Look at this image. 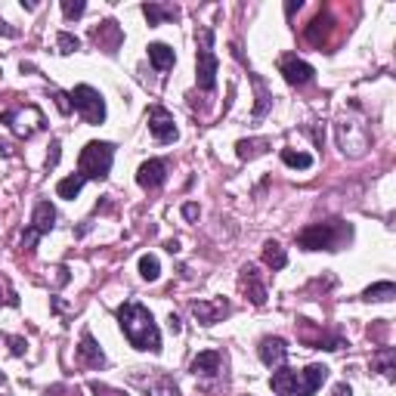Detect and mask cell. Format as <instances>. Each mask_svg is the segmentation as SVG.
I'll return each instance as SVG.
<instances>
[{
  "mask_svg": "<svg viewBox=\"0 0 396 396\" xmlns=\"http://www.w3.org/2000/svg\"><path fill=\"white\" fill-rule=\"evenodd\" d=\"M78 359H81L84 366H90V368H102L105 366V353L99 350V344L93 341V334H90V332L81 334V344H78Z\"/></svg>",
  "mask_w": 396,
  "mask_h": 396,
  "instance_id": "cell-14",
  "label": "cell"
},
{
  "mask_svg": "<svg viewBox=\"0 0 396 396\" xmlns=\"http://www.w3.org/2000/svg\"><path fill=\"white\" fill-rule=\"evenodd\" d=\"M149 130L152 136H155L158 143H174L177 136V124H174V115H170L168 109H161V105H155V109L149 111Z\"/></svg>",
  "mask_w": 396,
  "mask_h": 396,
  "instance_id": "cell-8",
  "label": "cell"
},
{
  "mask_svg": "<svg viewBox=\"0 0 396 396\" xmlns=\"http://www.w3.org/2000/svg\"><path fill=\"white\" fill-rule=\"evenodd\" d=\"M282 161H285L288 168H297V170L313 168V155H307V152H294V149H282Z\"/></svg>",
  "mask_w": 396,
  "mask_h": 396,
  "instance_id": "cell-26",
  "label": "cell"
},
{
  "mask_svg": "<svg viewBox=\"0 0 396 396\" xmlns=\"http://www.w3.org/2000/svg\"><path fill=\"white\" fill-rule=\"evenodd\" d=\"M332 396H353V390H350L347 384H338V387H334V393H332Z\"/></svg>",
  "mask_w": 396,
  "mask_h": 396,
  "instance_id": "cell-39",
  "label": "cell"
},
{
  "mask_svg": "<svg viewBox=\"0 0 396 396\" xmlns=\"http://www.w3.org/2000/svg\"><path fill=\"white\" fill-rule=\"evenodd\" d=\"M393 297H396L393 282H378V285H372V288L362 291V300H393Z\"/></svg>",
  "mask_w": 396,
  "mask_h": 396,
  "instance_id": "cell-25",
  "label": "cell"
},
{
  "mask_svg": "<svg viewBox=\"0 0 396 396\" xmlns=\"http://www.w3.org/2000/svg\"><path fill=\"white\" fill-rule=\"evenodd\" d=\"M0 384H3V375H0Z\"/></svg>",
  "mask_w": 396,
  "mask_h": 396,
  "instance_id": "cell-44",
  "label": "cell"
},
{
  "mask_svg": "<svg viewBox=\"0 0 396 396\" xmlns=\"http://www.w3.org/2000/svg\"><path fill=\"white\" fill-rule=\"evenodd\" d=\"M53 99H56V109L62 111V115H69L71 111V96L62 93V90H53Z\"/></svg>",
  "mask_w": 396,
  "mask_h": 396,
  "instance_id": "cell-32",
  "label": "cell"
},
{
  "mask_svg": "<svg viewBox=\"0 0 396 396\" xmlns=\"http://www.w3.org/2000/svg\"><path fill=\"white\" fill-rule=\"evenodd\" d=\"M149 62L155 65V71H168V69H174L177 56L168 44H149Z\"/></svg>",
  "mask_w": 396,
  "mask_h": 396,
  "instance_id": "cell-19",
  "label": "cell"
},
{
  "mask_svg": "<svg viewBox=\"0 0 396 396\" xmlns=\"http://www.w3.org/2000/svg\"><path fill=\"white\" fill-rule=\"evenodd\" d=\"M84 177L81 174H71V177H65V180H59L56 183V195L59 198H78L81 195V189H84Z\"/></svg>",
  "mask_w": 396,
  "mask_h": 396,
  "instance_id": "cell-24",
  "label": "cell"
},
{
  "mask_svg": "<svg viewBox=\"0 0 396 396\" xmlns=\"http://www.w3.org/2000/svg\"><path fill=\"white\" fill-rule=\"evenodd\" d=\"M0 294H3V288H0ZM0 303H3V297H0Z\"/></svg>",
  "mask_w": 396,
  "mask_h": 396,
  "instance_id": "cell-42",
  "label": "cell"
},
{
  "mask_svg": "<svg viewBox=\"0 0 396 396\" xmlns=\"http://www.w3.org/2000/svg\"><path fill=\"white\" fill-rule=\"evenodd\" d=\"M0 341H6V334H0Z\"/></svg>",
  "mask_w": 396,
  "mask_h": 396,
  "instance_id": "cell-43",
  "label": "cell"
},
{
  "mask_svg": "<svg viewBox=\"0 0 396 396\" xmlns=\"http://www.w3.org/2000/svg\"><path fill=\"white\" fill-rule=\"evenodd\" d=\"M198 50H195V81L201 90L217 87V71H220V59L214 53V28H198Z\"/></svg>",
  "mask_w": 396,
  "mask_h": 396,
  "instance_id": "cell-2",
  "label": "cell"
},
{
  "mask_svg": "<svg viewBox=\"0 0 396 396\" xmlns=\"http://www.w3.org/2000/svg\"><path fill=\"white\" fill-rule=\"evenodd\" d=\"M62 12H65V19H78L87 12V3L84 0H62Z\"/></svg>",
  "mask_w": 396,
  "mask_h": 396,
  "instance_id": "cell-30",
  "label": "cell"
},
{
  "mask_svg": "<svg viewBox=\"0 0 396 396\" xmlns=\"http://www.w3.org/2000/svg\"><path fill=\"white\" fill-rule=\"evenodd\" d=\"M168 322H170V332H180V328H183V325H180V319H177L174 313H170V319H168Z\"/></svg>",
  "mask_w": 396,
  "mask_h": 396,
  "instance_id": "cell-40",
  "label": "cell"
},
{
  "mask_svg": "<svg viewBox=\"0 0 396 396\" xmlns=\"http://www.w3.org/2000/svg\"><path fill=\"white\" fill-rule=\"evenodd\" d=\"M223 366V356L217 350H204L192 359V375H217Z\"/></svg>",
  "mask_w": 396,
  "mask_h": 396,
  "instance_id": "cell-18",
  "label": "cell"
},
{
  "mask_svg": "<svg viewBox=\"0 0 396 396\" xmlns=\"http://www.w3.org/2000/svg\"><path fill=\"white\" fill-rule=\"evenodd\" d=\"M267 149H269V140H263V136H257V140H239V143H235V155H239L242 161H251V158L263 155Z\"/></svg>",
  "mask_w": 396,
  "mask_h": 396,
  "instance_id": "cell-21",
  "label": "cell"
},
{
  "mask_svg": "<svg viewBox=\"0 0 396 396\" xmlns=\"http://www.w3.org/2000/svg\"><path fill=\"white\" fill-rule=\"evenodd\" d=\"M59 149H62V146H59V140H53L50 143V155H47V168H56V164H59Z\"/></svg>",
  "mask_w": 396,
  "mask_h": 396,
  "instance_id": "cell-35",
  "label": "cell"
},
{
  "mask_svg": "<svg viewBox=\"0 0 396 396\" xmlns=\"http://www.w3.org/2000/svg\"><path fill=\"white\" fill-rule=\"evenodd\" d=\"M344 239H350V226H341V220H332L307 226L297 235V245L303 251H338Z\"/></svg>",
  "mask_w": 396,
  "mask_h": 396,
  "instance_id": "cell-3",
  "label": "cell"
},
{
  "mask_svg": "<svg viewBox=\"0 0 396 396\" xmlns=\"http://www.w3.org/2000/svg\"><path fill=\"white\" fill-rule=\"evenodd\" d=\"M93 41H96V47L99 50H105V53H118V47H121V41H124V35H121V28H118V22H102L99 28H93Z\"/></svg>",
  "mask_w": 396,
  "mask_h": 396,
  "instance_id": "cell-12",
  "label": "cell"
},
{
  "mask_svg": "<svg viewBox=\"0 0 396 396\" xmlns=\"http://www.w3.org/2000/svg\"><path fill=\"white\" fill-rule=\"evenodd\" d=\"M242 288L248 291L251 303H257V307H263V303H267V288H263V282L257 279V267H245V269H242Z\"/></svg>",
  "mask_w": 396,
  "mask_h": 396,
  "instance_id": "cell-15",
  "label": "cell"
},
{
  "mask_svg": "<svg viewBox=\"0 0 396 396\" xmlns=\"http://www.w3.org/2000/svg\"><path fill=\"white\" fill-rule=\"evenodd\" d=\"M257 356H260V362H263V366H269V368L285 366V359H288V341L285 338H263L260 347H257Z\"/></svg>",
  "mask_w": 396,
  "mask_h": 396,
  "instance_id": "cell-9",
  "label": "cell"
},
{
  "mask_svg": "<svg viewBox=\"0 0 396 396\" xmlns=\"http://www.w3.org/2000/svg\"><path fill=\"white\" fill-rule=\"evenodd\" d=\"M251 81H254V90H257V109H254V118L260 121L263 115L269 111V105H273V93L267 90V84H263V78L251 75Z\"/></svg>",
  "mask_w": 396,
  "mask_h": 396,
  "instance_id": "cell-23",
  "label": "cell"
},
{
  "mask_svg": "<svg viewBox=\"0 0 396 396\" xmlns=\"http://www.w3.org/2000/svg\"><path fill=\"white\" fill-rule=\"evenodd\" d=\"M375 362H378V368L387 375V378H393V350L390 347H381L378 356H375Z\"/></svg>",
  "mask_w": 396,
  "mask_h": 396,
  "instance_id": "cell-29",
  "label": "cell"
},
{
  "mask_svg": "<svg viewBox=\"0 0 396 396\" xmlns=\"http://www.w3.org/2000/svg\"><path fill=\"white\" fill-rule=\"evenodd\" d=\"M192 313L201 325H214L220 316L229 313V303L226 300H192Z\"/></svg>",
  "mask_w": 396,
  "mask_h": 396,
  "instance_id": "cell-13",
  "label": "cell"
},
{
  "mask_svg": "<svg viewBox=\"0 0 396 396\" xmlns=\"http://www.w3.org/2000/svg\"><path fill=\"white\" fill-rule=\"evenodd\" d=\"M168 251H170V254H177V251H180V242H177V239L168 242Z\"/></svg>",
  "mask_w": 396,
  "mask_h": 396,
  "instance_id": "cell-41",
  "label": "cell"
},
{
  "mask_svg": "<svg viewBox=\"0 0 396 396\" xmlns=\"http://www.w3.org/2000/svg\"><path fill=\"white\" fill-rule=\"evenodd\" d=\"M269 384H273V390L279 393V396L294 393V387H297V372H294V368L279 366V372H273V378H269Z\"/></svg>",
  "mask_w": 396,
  "mask_h": 396,
  "instance_id": "cell-20",
  "label": "cell"
},
{
  "mask_svg": "<svg viewBox=\"0 0 396 396\" xmlns=\"http://www.w3.org/2000/svg\"><path fill=\"white\" fill-rule=\"evenodd\" d=\"M37 239H41V233H37L35 226H28V229L22 233V239H19V248H22V251H35Z\"/></svg>",
  "mask_w": 396,
  "mask_h": 396,
  "instance_id": "cell-31",
  "label": "cell"
},
{
  "mask_svg": "<svg viewBox=\"0 0 396 396\" xmlns=\"http://www.w3.org/2000/svg\"><path fill=\"white\" fill-rule=\"evenodd\" d=\"M90 390H93L96 396H124L121 390H111V387H105V384H99V381H93V384H90Z\"/></svg>",
  "mask_w": 396,
  "mask_h": 396,
  "instance_id": "cell-34",
  "label": "cell"
},
{
  "mask_svg": "<svg viewBox=\"0 0 396 396\" xmlns=\"http://www.w3.org/2000/svg\"><path fill=\"white\" fill-rule=\"evenodd\" d=\"M183 217H186V220H195V217H198V204H183Z\"/></svg>",
  "mask_w": 396,
  "mask_h": 396,
  "instance_id": "cell-38",
  "label": "cell"
},
{
  "mask_svg": "<svg viewBox=\"0 0 396 396\" xmlns=\"http://www.w3.org/2000/svg\"><path fill=\"white\" fill-rule=\"evenodd\" d=\"M69 96H71V105L81 111V118L87 124H102L105 121V99H102V93H99L96 87L81 84V87H75Z\"/></svg>",
  "mask_w": 396,
  "mask_h": 396,
  "instance_id": "cell-5",
  "label": "cell"
},
{
  "mask_svg": "<svg viewBox=\"0 0 396 396\" xmlns=\"http://www.w3.org/2000/svg\"><path fill=\"white\" fill-rule=\"evenodd\" d=\"M6 344H10L12 356H22L25 353V338H6Z\"/></svg>",
  "mask_w": 396,
  "mask_h": 396,
  "instance_id": "cell-36",
  "label": "cell"
},
{
  "mask_svg": "<svg viewBox=\"0 0 396 396\" xmlns=\"http://www.w3.org/2000/svg\"><path fill=\"white\" fill-rule=\"evenodd\" d=\"M31 226H35L41 235H47L50 229L56 226V208H53L50 201H37L35 217H31Z\"/></svg>",
  "mask_w": 396,
  "mask_h": 396,
  "instance_id": "cell-17",
  "label": "cell"
},
{
  "mask_svg": "<svg viewBox=\"0 0 396 396\" xmlns=\"http://www.w3.org/2000/svg\"><path fill=\"white\" fill-rule=\"evenodd\" d=\"M140 276H143L146 282H155L158 276H161V263H158L155 254H143V257H140Z\"/></svg>",
  "mask_w": 396,
  "mask_h": 396,
  "instance_id": "cell-27",
  "label": "cell"
},
{
  "mask_svg": "<svg viewBox=\"0 0 396 396\" xmlns=\"http://www.w3.org/2000/svg\"><path fill=\"white\" fill-rule=\"evenodd\" d=\"M0 37H19V28H12V25H6L0 19Z\"/></svg>",
  "mask_w": 396,
  "mask_h": 396,
  "instance_id": "cell-37",
  "label": "cell"
},
{
  "mask_svg": "<svg viewBox=\"0 0 396 396\" xmlns=\"http://www.w3.org/2000/svg\"><path fill=\"white\" fill-rule=\"evenodd\" d=\"M279 71L285 75V81L291 84V87H307V84L316 78L313 65L303 62V59H297L294 53H285V56L279 59Z\"/></svg>",
  "mask_w": 396,
  "mask_h": 396,
  "instance_id": "cell-7",
  "label": "cell"
},
{
  "mask_svg": "<svg viewBox=\"0 0 396 396\" xmlns=\"http://www.w3.org/2000/svg\"><path fill=\"white\" fill-rule=\"evenodd\" d=\"M143 16L149 19V25H161V22L180 19V10L170 6V3H143Z\"/></svg>",
  "mask_w": 396,
  "mask_h": 396,
  "instance_id": "cell-16",
  "label": "cell"
},
{
  "mask_svg": "<svg viewBox=\"0 0 396 396\" xmlns=\"http://www.w3.org/2000/svg\"><path fill=\"white\" fill-rule=\"evenodd\" d=\"M263 263H267V267H273V269H285L288 267L285 248H282L279 242H267V245H263Z\"/></svg>",
  "mask_w": 396,
  "mask_h": 396,
  "instance_id": "cell-22",
  "label": "cell"
},
{
  "mask_svg": "<svg viewBox=\"0 0 396 396\" xmlns=\"http://www.w3.org/2000/svg\"><path fill=\"white\" fill-rule=\"evenodd\" d=\"M47 396H81V390L78 387H71V384H56V387H50Z\"/></svg>",
  "mask_w": 396,
  "mask_h": 396,
  "instance_id": "cell-33",
  "label": "cell"
},
{
  "mask_svg": "<svg viewBox=\"0 0 396 396\" xmlns=\"http://www.w3.org/2000/svg\"><path fill=\"white\" fill-rule=\"evenodd\" d=\"M111 161H115V146L111 143H87L81 149V158H78V170H81L84 180H105L111 170Z\"/></svg>",
  "mask_w": 396,
  "mask_h": 396,
  "instance_id": "cell-4",
  "label": "cell"
},
{
  "mask_svg": "<svg viewBox=\"0 0 396 396\" xmlns=\"http://www.w3.org/2000/svg\"><path fill=\"white\" fill-rule=\"evenodd\" d=\"M118 325H121L124 338L130 341V347L149 350V353L161 350V332H158L149 307H143L140 300H124L118 307Z\"/></svg>",
  "mask_w": 396,
  "mask_h": 396,
  "instance_id": "cell-1",
  "label": "cell"
},
{
  "mask_svg": "<svg viewBox=\"0 0 396 396\" xmlns=\"http://www.w3.org/2000/svg\"><path fill=\"white\" fill-rule=\"evenodd\" d=\"M56 47H59V53H65V56H69V53L81 50V41H78L75 35H69V31H59V35H56Z\"/></svg>",
  "mask_w": 396,
  "mask_h": 396,
  "instance_id": "cell-28",
  "label": "cell"
},
{
  "mask_svg": "<svg viewBox=\"0 0 396 396\" xmlns=\"http://www.w3.org/2000/svg\"><path fill=\"white\" fill-rule=\"evenodd\" d=\"M0 121H3L16 136H25V140H28V136H35L37 130H44V115H41V109H37V105L10 109V111H3V115H0Z\"/></svg>",
  "mask_w": 396,
  "mask_h": 396,
  "instance_id": "cell-6",
  "label": "cell"
},
{
  "mask_svg": "<svg viewBox=\"0 0 396 396\" xmlns=\"http://www.w3.org/2000/svg\"><path fill=\"white\" fill-rule=\"evenodd\" d=\"M328 381V368L325 366H307L303 372H297V387L294 393L297 396H313L322 384Z\"/></svg>",
  "mask_w": 396,
  "mask_h": 396,
  "instance_id": "cell-10",
  "label": "cell"
},
{
  "mask_svg": "<svg viewBox=\"0 0 396 396\" xmlns=\"http://www.w3.org/2000/svg\"><path fill=\"white\" fill-rule=\"evenodd\" d=\"M168 180V168H164V161H158V158H149V161L140 164V170H136V183H140L143 189H158L161 183Z\"/></svg>",
  "mask_w": 396,
  "mask_h": 396,
  "instance_id": "cell-11",
  "label": "cell"
}]
</instances>
